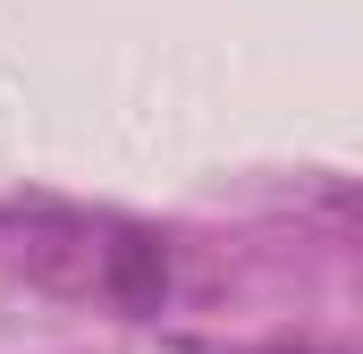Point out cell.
Returning a JSON list of instances; mask_svg holds the SVG:
<instances>
[{"instance_id": "1", "label": "cell", "mask_w": 363, "mask_h": 354, "mask_svg": "<svg viewBox=\"0 0 363 354\" xmlns=\"http://www.w3.org/2000/svg\"><path fill=\"white\" fill-rule=\"evenodd\" d=\"M161 287H169V262H161L152 236H118V245H110V295H118L127 312H152Z\"/></svg>"}]
</instances>
